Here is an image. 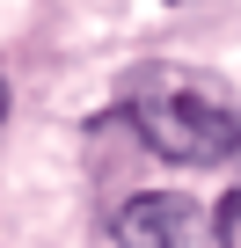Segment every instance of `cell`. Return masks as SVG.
Instances as JSON below:
<instances>
[{"instance_id": "obj_1", "label": "cell", "mask_w": 241, "mask_h": 248, "mask_svg": "<svg viewBox=\"0 0 241 248\" xmlns=\"http://www.w3.org/2000/svg\"><path fill=\"white\" fill-rule=\"evenodd\" d=\"M117 109L146 139V154H161L168 168H226L241 154V95L205 66L154 59V66L125 73Z\"/></svg>"}, {"instance_id": "obj_2", "label": "cell", "mask_w": 241, "mask_h": 248, "mask_svg": "<svg viewBox=\"0 0 241 248\" xmlns=\"http://www.w3.org/2000/svg\"><path fill=\"white\" fill-rule=\"evenodd\" d=\"M110 241L117 248H219L205 204L183 197V190H139V197H125L110 212Z\"/></svg>"}, {"instance_id": "obj_3", "label": "cell", "mask_w": 241, "mask_h": 248, "mask_svg": "<svg viewBox=\"0 0 241 248\" xmlns=\"http://www.w3.org/2000/svg\"><path fill=\"white\" fill-rule=\"evenodd\" d=\"M0 124H8V80H0Z\"/></svg>"}]
</instances>
